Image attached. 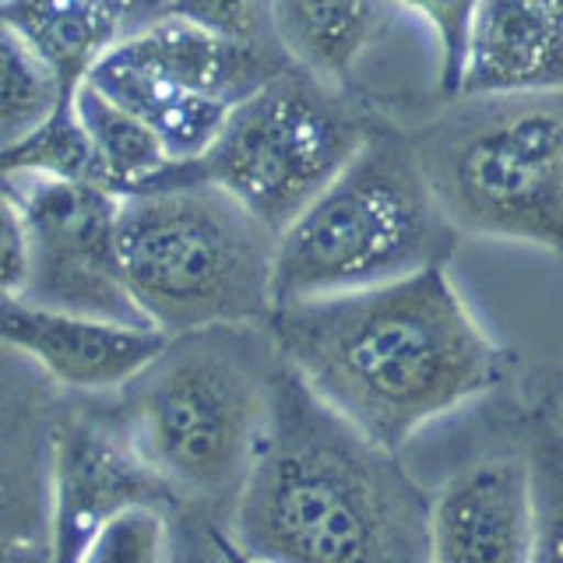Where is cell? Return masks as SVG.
I'll return each instance as SVG.
<instances>
[{
    "label": "cell",
    "mask_w": 563,
    "mask_h": 563,
    "mask_svg": "<svg viewBox=\"0 0 563 563\" xmlns=\"http://www.w3.org/2000/svg\"><path fill=\"white\" fill-rule=\"evenodd\" d=\"M286 369L387 451L493 391L504 352L444 264L268 313Z\"/></svg>",
    "instance_id": "1"
},
{
    "label": "cell",
    "mask_w": 563,
    "mask_h": 563,
    "mask_svg": "<svg viewBox=\"0 0 563 563\" xmlns=\"http://www.w3.org/2000/svg\"><path fill=\"white\" fill-rule=\"evenodd\" d=\"M427 504L395 451L331 412L278 360L222 536L272 563H427Z\"/></svg>",
    "instance_id": "2"
},
{
    "label": "cell",
    "mask_w": 563,
    "mask_h": 563,
    "mask_svg": "<svg viewBox=\"0 0 563 563\" xmlns=\"http://www.w3.org/2000/svg\"><path fill=\"white\" fill-rule=\"evenodd\" d=\"M254 328L173 334L120 387L128 391L120 427L131 448L176 507H194L211 525H225L268 416L278 352L272 334Z\"/></svg>",
    "instance_id": "3"
},
{
    "label": "cell",
    "mask_w": 563,
    "mask_h": 563,
    "mask_svg": "<svg viewBox=\"0 0 563 563\" xmlns=\"http://www.w3.org/2000/svg\"><path fill=\"white\" fill-rule=\"evenodd\" d=\"M117 257L137 317L166 339L205 328L264 324L272 313L275 233L194 163L123 194Z\"/></svg>",
    "instance_id": "4"
},
{
    "label": "cell",
    "mask_w": 563,
    "mask_h": 563,
    "mask_svg": "<svg viewBox=\"0 0 563 563\" xmlns=\"http://www.w3.org/2000/svg\"><path fill=\"white\" fill-rule=\"evenodd\" d=\"M454 240L422 180L412 137L377 123L356 155L275 233L272 307L444 264Z\"/></svg>",
    "instance_id": "5"
},
{
    "label": "cell",
    "mask_w": 563,
    "mask_h": 563,
    "mask_svg": "<svg viewBox=\"0 0 563 563\" xmlns=\"http://www.w3.org/2000/svg\"><path fill=\"white\" fill-rule=\"evenodd\" d=\"M412 152L454 236L560 251V92L454 96L448 110L412 137Z\"/></svg>",
    "instance_id": "6"
},
{
    "label": "cell",
    "mask_w": 563,
    "mask_h": 563,
    "mask_svg": "<svg viewBox=\"0 0 563 563\" xmlns=\"http://www.w3.org/2000/svg\"><path fill=\"white\" fill-rule=\"evenodd\" d=\"M374 128L342 85L289 64L229 110L194 173L278 233Z\"/></svg>",
    "instance_id": "7"
},
{
    "label": "cell",
    "mask_w": 563,
    "mask_h": 563,
    "mask_svg": "<svg viewBox=\"0 0 563 563\" xmlns=\"http://www.w3.org/2000/svg\"><path fill=\"white\" fill-rule=\"evenodd\" d=\"M25 222L22 299L120 324H145L123 289L113 190L43 173H0Z\"/></svg>",
    "instance_id": "8"
},
{
    "label": "cell",
    "mask_w": 563,
    "mask_h": 563,
    "mask_svg": "<svg viewBox=\"0 0 563 563\" xmlns=\"http://www.w3.org/2000/svg\"><path fill=\"white\" fill-rule=\"evenodd\" d=\"M553 475L486 457L430 493L427 563H556Z\"/></svg>",
    "instance_id": "9"
},
{
    "label": "cell",
    "mask_w": 563,
    "mask_h": 563,
    "mask_svg": "<svg viewBox=\"0 0 563 563\" xmlns=\"http://www.w3.org/2000/svg\"><path fill=\"white\" fill-rule=\"evenodd\" d=\"M134 504L176 507L145 468L120 422L67 416L53 422L46 454V542L49 563H75L81 545Z\"/></svg>",
    "instance_id": "10"
},
{
    "label": "cell",
    "mask_w": 563,
    "mask_h": 563,
    "mask_svg": "<svg viewBox=\"0 0 563 563\" xmlns=\"http://www.w3.org/2000/svg\"><path fill=\"white\" fill-rule=\"evenodd\" d=\"M166 345L148 324L35 307L22 296H0V349L35 363L40 374L70 391H120Z\"/></svg>",
    "instance_id": "11"
},
{
    "label": "cell",
    "mask_w": 563,
    "mask_h": 563,
    "mask_svg": "<svg viewBox=\"0 0 563 563\" xmlns=\"http://www.w3.org/2000/svg\"><path fill=\"white\" fill-rule=\"evenodd\" d=\"M563 0H475L457 96L560 92Z\"/></svg>",
    "instance_id": "12"
},
{
    "label": "cell",
    "mask_w": 563,
    "mask_h": 563,
    "mask_svg": "<svg viewBox=\"0 0 563 563\" xmlns=\"http://www.w3.org/2000/svg\"><path fill=\"white\" fill-rule=\"evenodd\" d=\"M384 0H272V32L299 70L342 85L369 49Z\"/></svg>",
    "instance_id": "13"
},
{
    "label": "cell",
    "mask_w": 563,
    "mask_h": 563,
    "mask_svg": "<svg viewBox=\"0 0 563 563\" xmlns=\"http://www.w3.org/2000/svg\"><path fill=\"white\" fill-rule=\"evenodd\" d=\"M67 99L88 137V145L96 152L102 184L110 187L117 198L163 184L166 176L180 169V163H173L169 152L163 148V141H158L145 123L134 120L128 110H120V106L110 102L102 92H96L88 81H78L70 88Z\"/></svg>",
    "instance_id": "14"
},
{
    "label": "cell",
    "mask_w": 563,
    "mask_h": 563,
    "mask_svg": "<svg viewBox=\"0 0 563 563\" xmlns=\"http://www.w3.org/2000/svg\"><path fill=\"white\" fill-rule=\"evenodd\" d=\"M67 96L57 70L0 14V155L40 131Z\"/></svg>",
    "instance_id": "15"
},
{
    "label": "cell",
    "mask_w": 563,
    "mask_h": 563,
    "mask_svg": "<svg viewBox=\"0 0 563 563\" xmlns=\"http://www.w3.org/2000/svg\"><path fill=\"white\" fill-rule=\"evenodd\" d=\"M0 173H43V176H57V180L106 187L96 152L88 145L75 110H70V99H64L60 110L40 131L29 134L22 145L0 155Z\"/></svg>",
    "instance_id": "16"
},
{
    "label": "cell",
    "mask_w": 563,
    "mask_h": 563,
    "mask_svg": "<svg viewBox=\"0 0 563 563\" xmlns=\"http://www.w3.org/2000/svg\"><path fill=\"white\" fill-rule=\"evenodd\" d=\"M173 515L163 504H134L120 510L81 545L75 563H169Z\"/></svg>",
    "instance_id": "17"
},
{
    "label": "cell",
    "mask_w": 563,
    "mask_h": 563,
    "mask_svg": "<svg viewBox=\"0 0 563 563\" xmlns=\"http://www.w3.org/2000/svg\"><path fill=\"white\" fill-rule=\"evenodd\" d=\"M401 11L416 14L419 22H427L437 43V85L448 99L457 96V78H462L465 60V40L475 0H384Z\"/></svg>",
    "instance_id": "18"
},
{
    "label": "cell",
    "mask_w": 563,
    "mask_h": 563,
    "mask_svg": "<svg viewBox=\"0 0 563 563\" xmlns=\"http://www.w3.org/2000/svg\"><path fill=\"white\" fill-rule=\"evenodd\" d=\"M169 14L233 43L278 46L272 32V0H173Z\"/></svg>",
    "instance_id": "19"
},
{
    "label": "cell",
    "mask_w": 563,
    "mask_h": 563,
    "mask_svg": "<svg viewBox=\"0 0 563 563\" xmlns=\"http://www.w3.org/2000/svg\"><path fill=\"white\" fill-rule=\"evenodd\" d=\"M14 465L0 468V539L14 542H46V504H29L22 486L14 483Z\"/></svg>",
    "instance_id": "20"
},
{
    "label": "cell",
    "mask_w": 563,
    "mask_h": 563,
    "mask_svg": "<svg viewBox=\"0 0 563 563\" xmlns=\"http://www.w3.org/2000/svg\"><path fill=\"white\" fill-rule=\"evenodd\" d=\"M25 282V222L0 180V296H18Z\"/></svg>",
    "instance_id": "21"
},
{
    "label": "cell",
    "mask_w": 563,
    "mask_h": 563,
    "mask_svg": "<svg viewBox=\"0 0 563 563\" xmlns=\"http://www.w3.org/2000/svg\"><path fill=\"white\" fill-rule=\"evenodd\" d=\"M173 0H85V8L96 14V22L110 32L113 46L128 35L169 14Z\"/></svg>",
    "instance_id": "22"
},
{
    "label": "cell",
    "mask_w": 563,
    "mask_h": 563,
    "mask_svg": "<svg viewBox=\"0 0 563 563\" xmlns=\"http://www.w3.org/2000/svg\"><path fill=\"white\" fill-rule=\"evenodd\" d=\"M169 563H225L219 525H211L205 518L173 521Z\"/></svg>",
    "instance_id": "23"
},
{
    "label": "cell",
    "mask_w": 563,
    "mask_h": 563,
    "mask_svg": "<svg viewBox=\"0 0 563 563\" xmlns=\"http://www.w3.org/2000/svg\"><path fill=\"white\" fill-rule=\"evenodd\" d=\"M0 563H49V550L40 542L0 539Z\"/></svg>",
    "instance_id": "24"
},
{
    "label": "cell",
    "mask_w": 563,
    "mask_h": 563,
    "mask_svg": "<svg viewBox=\"0 0 563 563\" xmlns=\"http://www.w3.org/2000/svg\"><path fill=\"white\" fill-rule=\"evenodd\" d=\"M219 536H222V528H219ZM222 553H225V563H272V560H261V556H251V553L236 550V545L229 542L225 536H222Z\"/></svg>",
    "instance_id": "25"
}]
</instances>
